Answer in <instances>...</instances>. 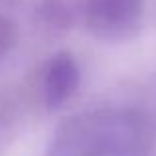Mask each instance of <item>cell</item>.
I'll list each match as a JSON object with an SVG mask.
<instances>
[{
	"label": "cell",
	"instance_id": "obj_2",
	"mask_svg": "<svg viewBox=\"0 0 156 156\" xmlns=\"http://www.w3.org/2000/svg\"><path fill=\"white\" fill-rule=\"evenodd\" d=\"M83 24L101 42H125L138 32L144 0H83Z\"/></svg>",
	"mask_w": 156,
	"mask_h": 156
},
{
	"label": "cell",
	"instance_id": "obj_3",
	"mask_svg": "<svg viewBox=\"0 0 156 156\" xmlns=\"http://www.w3.org/2000/svg\"><path fill=\"white\" fill-rule=\"evenodd\" d=\"M79 65L67 51H59L48 61L42 77V95L48 109L55 111L65 105L79 87Z\"/></svg>",
	"mask_w": 156,
	"mask_h": 156
},
{
	"label": "cell",
	"instance_id": "obj_1",
	"mask_svg": "<svg viewBox=\"0 0 156 156\" xmlns=\"http://www.w3.org/2000/svg\"><path fill=\"white\" fill-rule=\"evenodd\" d=\"M138 130L136 121L126 115L97 113L69 121L59 133L51 156H134Z\"/></svg>",
	"mask_w": 156,
	"mask_h": 156
},
{
	"label": "cell",
	"instance_id": "obj_4",
	"mask_svg": "<svg viewBox=\"0 0 156 156\" xmlns=\"http://www.w3.org/2000/svg\"><path fill=\"white\" fill-rule=\"evenodd\" d=\"M16 44V26L8 18L0 16V61L8 55V51Z\"/></svg>",
	"mask_w": 156,
	"mask_h": 156
}]
</instances>
